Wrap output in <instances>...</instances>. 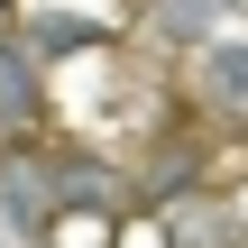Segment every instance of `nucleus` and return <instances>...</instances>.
I'll return each mask as SVG.
<instances>
[{"label":"nucleus","mask_w":248,"mask_h":248,"mask_svg":"<svg viewBox=\"0 0 248 248\" xmlns=\"http://www.w3.org/2000/svg\"><path fill=\"white\" fill-rule=\"evenodd\" d=\"M9 28H18V0H0V37H9Z\"/></svg>","instance_id":"0eeeda50"},{"label":"nucleus","mask_w":248,"mask_h":248,"mask_svg":"<svg viewBox=\"0 0 248 248\" xmlns=\"http://www.w3.org/2000/svg\"><path fill=\"white\" fill-rule=\"evenodd\" d=\"M46 110V55L28 37H0V138H28Z\"/></svg>","instance_id":"39448f33"},{"label":"nucleus","mask_w":248,"mask_h":248,"mask_svg":"<svg viewBox=\"0 0 248 248\" xmlns=\"http://www.w3.org/2000/svg\"><path fill=\"white\" fill-rule=\"evenodd\" d=\"M28 46H37L46 64H64V55L110 46V28H101V18H74V9H37V18H28Z\"/></svg>","instance_id":"423d86ee"},{"label":"nucleus","mask_w":248,"mask_h":248,"mask_svg":"<svg viewBox=\"0 0 248 248\" xmlns=\"http://www.w3.org/2000/svg\"><path fill=\"white\" fill-rule=\"evenodd\" d=\"M239 18H248V0H147V37L175 46V55H202V46L239 37Z\"/></svg>","instance_id":"20e7f679"},{"label":"nucleus","mask_w":248,"mask_h":248,"mask_svg":"<svg viewBox=\"0 0 248 248\" xmlns=\"http://www.w3.org/2000/svg\"><path fill=\"white\" fill-rule=\"evenodd\" d=\"M156 221H166V248H248V212L221 202V193H202V184L166 193Z\"/></svg>","instance_id":"7ed1b4c3"},{"label":"nucleus","mask_w":248,"mask_h":248,"mask_svg":"<svg viewBox=\"0 0 248 248\" xmlns=\"http://www.w3.org/2000/svg\"><path fill=\"white\" fill-rule=\"evenodd\" d=\"M64 193H55V147L0 138V248H55Z\"/></svg>","instance_id":"f257e3e1"},{"label":"nucleus","mask_w":248,"mask_h":248,"mask_svg":"<svg viewBox=\"0 0 248 248\" xmlns=\"http://www.w3.org/2000/svg\"><path fill=\"white\" fill-rule=\"evenodd\" d=\"M184 92H193V110L212 129H239L248 138V28L221 37V46H202V55H184Z\"/></svg>","instance_id":"f03ea898"}]
</instances>
